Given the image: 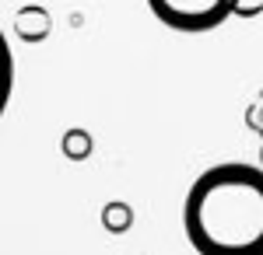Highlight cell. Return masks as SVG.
<instances>
[{"mask_svg":"<svg viewBox=\"0 0 263 255\" xmlns=\"http://www.w3.org/2000/svg\"><path fill=\"white\" fill-rule=\"evenodd\" d=\"M151 14L182 35H203L232 18L235 0H147Z\"/></svg>","mask_w":263,"mask_h":255,"instance_id":"7a4b0ae2","label":"cell"},{"mask_svg":"<svg viewBox=\"0 0 263 255\" xmlns=\"http://www.w3.org/2000/svg\"><path fill=\"white\" fill-rule=\"evenodd\" d=\"M246 122H249V130H253L256 137H263V88H260V95L253 98V105H249V112H246Z\"/></svg>","mask_w":263,"mask_h":255,"instance_id":"277c9868","label":"cell"},{"mask_svg":"<svg viewBox=\"0 0 263 255\" xmlns=\"http://www.w3.org/2000/svg\"><path fill=\"white\" fill-rule=\"evenodd\" d=\"M263 11V0H235V11L232 14H242V18H253Z\"/></svg>","mask_w":263,"mask_h":255,"instance_id":"5b68a950","label":"cell"},{"mask_svg":"<svg viewBox=\"0 0 263 255\" xmlns=\"http://www.w3.org/2000/svg\"><path fill=\"white\" fill-rule=\"evenodd\" d=\"M182 231L197 255H263V168L224 161L193 178Z\"/></svg>","mask_w":263,"mask_h":255,"instance_id":"6da1fadb","label":"cell"},{"mask_svg":"<svg viewBox=\"0 0 263 255\" xmlns=\"http://www.w3.org/2000/svg\"><path fill=\"white\" fill-rule=\"evenodd\" d=\"M11 95H14V53H11V42L0 28V119L11 105Z\"/></svg>","mask_w":263,"mask_h":255,"instance_id":"3957f363","label":"cell"}]
</instances>
